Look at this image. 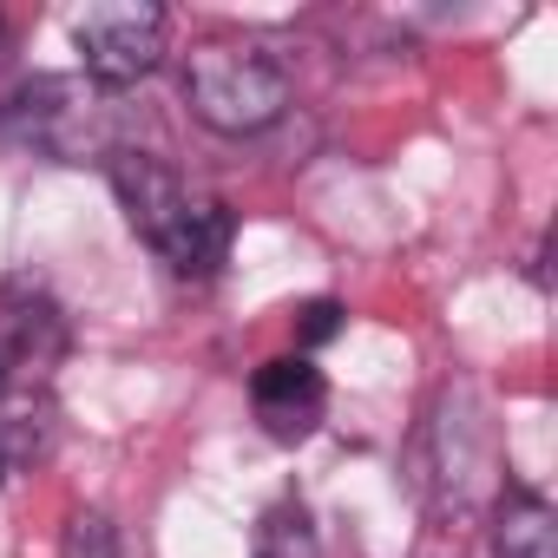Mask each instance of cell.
I'll use <instances>...</instances> for the list:
<instances>
[{"instance_id": "1", "label": "cell", "mask_w": 558, "mask_h": 558, "mask_svg": "<svg viewBox=\"0 0 558 558\" xmlns=\"http://www.w3.org/2000/svg\"><path fill=\"white\" fill-rule=\"evenodd\" d=\"M119 204H125V223L178 269V276H217L223 256H230V210L204 191H191L171 165L145 158V151H112L106 165Z\"/></svg>"}, {"instance_id": "2", "label": "cell", "mask_w": 558, "mask_h": 558, "mask_svg": "<svg viewBox=\"0 0 558 558\" xmlns=\"http://www.w3.org/2000/svg\"><path fill=\"white\" fill-rule=\"evenodd\" d=\"M184 99L191 112L210 125V132H263L283 119L290 106V73L283 60H269L263 47H243V40H204L191 60H184Z\"/></svg>"}, {"instance_id": "3", "label": "cell", "mask_w": 558, "mask_h": 558, "mask_svg": "<svg viewBox=\"0 0 558 558\" xmlns=\"http://www.w3.org/2000/svg\"><path fill=\"white\" fill-rule=\"evenodd\" d=\"M73 47L99 86H132L165 53V14L151 0H93L73 14Z\"/></svg>"}, {"instance_id": "4", "label": "cell", "mask_w": 558, "mask_h": 558, "mask_svg": "<svg viewBox=\"0 0 558 558\" xmlns=\"http://www.w3.org/2000/svg\"><path fill=\"white\" fill-rule=\"evenodd\" d=\"M250 401H256V421H263L269 440L296 447V440L316 434V421H323V408H329V388H323V375H316L303 355H276V362L256 368Z\"/></svg>"}, {"instance_id": "5", "label": "cell", "mask_w": 558, "mask_h": 558, "mask_svg": "<svg viewBox=\"0 0 558 558\" xmlns=\"http://www.w3.org/2000/svg\"><path fill=\"white\" fill-rule=\"evenodd\" d=\"M493 551L499 558H558V519L532 493H506L493 519Z\"/></svg>"}, {"instance_id": "6", "label": "cell", "mask_w": 558, "mask_h": 558, "mask_svg": "<svg viewBox=\"0 0 558 558\" xmlns=\"http://www.w3.org/2000/svg\"><path fill=\"white\" fill-rule=\"evenodd\" d=\"M263 558H316V532H310L303 506H276L263 519Z\"/></svg>"}, {"instance_id": "7", "label": "cell", "mask_w": 558, "mask_h": 558, "mask_svg": "<svg viewBox=\"0 0 558 558\" xmlns=\"http://www.w3.org/2000/svg\"><path fill=\"white\" fill-rule=\"evenodd\" d=\"M60 558H119V532L106 512H73L66 519V538H60Z\"/></svg>"}, {"instance_id": "8", "label": "cell", "mask_w": 558, "mask_h": 558, "mask_svg": "<svg viewBox=\"0 0 558 558\" xmlns=\"http://www.w3.org/2000/svg\"><path fill=\"white\" fill-rule=\"evenodd\" d=\"M336 329H342V303L316 296V303H303V310H296V342H303V349H323Z\"/></svg>"}]
</instances>
